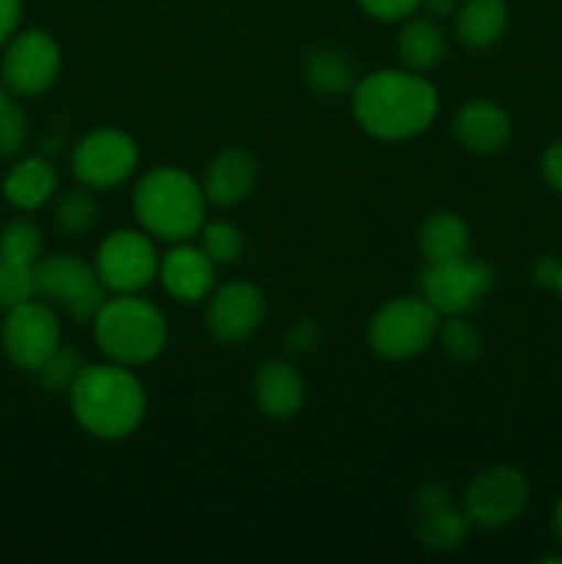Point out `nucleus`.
Instances as JSON below:
<instances>
[{
	"mask_svg": "<svg viewBox=\"0 0 562 564\" xmlns=\"http://www.w3.org/2000/svg\"><path fill=\"white\" fill-rule=\"evenodd\" d=\"M419 248H422V257L428 259V264L455 262V259L468 257L472 235L457 215L433 213L419 231Z\"/></svg>",
	"mask_w": 562,
	"mask_h": 564,
	"instance_id": "obj_22",
	"label": "nucleus"
},
{
	"mask_svg": "<svg viewBox=\"0 0 562 564\" xmlns=\"http://www.w3.org/2000/svg\"><path fill=\"white\" fill-rule=\"evenodd\" d=\"M36 297L64 306L77 323H91L108 301V286L99 281L94 264L83 262L75 253H53L33 264Z\"/></svg>",
	"mask_w": 562,
	"mask_h": 564,
	"instance_id": "obj_6",
	"label": "nucleus"
},
{
	"mask_svg": "<svg viewBox=\"0 0 562 564\" xmlns=\"http://www.w3.org/2000/svg\"><path fill=\"white\" fill-rule=\"evenodd\" d=\"M55 185H58L55 165L42 154H31V158L17 160L3 176V196L14 209L31 213L53 198Z\"/></svg>",
	"mask_w": 562,
	"mask_h": 564,
	"instance_id": "obj_19",
	"label": "nucleus"
},
{
	"mask_svg": "<svg viewBox=\"0 0 562 564\" xmlns=\"http://www.w3.org/2000/svg\"><path fill=\"white\" fill-rule=\"evenodd\" d=\"M496 273L490 264L477 259H455V262H435L422 270L419 290L439 317H463L474 312L494 290Z\"/></svg>",
	"mask_w": 562,
	"mask_h": 564,
	"instance_id": "obj_8",
	"label": "nucleus"
},
{
	"mask_svg": "<svg viewBox=\"0 0 562 564\" xmlns=\"http://www.w3.org/2000/svg\"><path fill=\"white\" fill-rule=\"evenodd\" d=\"M303 400H306V386L290 361L270 358L253 375V402L268 419L284 422V419L298 416Z\"/></svg>",
	"mask_w": 562,
	"mask_h": 564,
	"instance_id": "obj_17",
	"label": "nucleus"
},
{
	"mask_svg": "<svg viewBox=\"0 0 562 564\" xmlns=\"http://www.w3.org/2000/svg\"><path fill=\"white\" fill-rule=\"evenodd\" d=\"M457 143L472 154H494L510 141V116L490 99H468L452 121Z\"/></svg>",
	"mask_w": 562,
	"mask_h": 564,
	"instance_id": "obj_16",
	"label": "nucleus"
},
{
	"mask_svg": "<svg viewBox=\"0 0 562 564\" xmlns=\"http://www.w3.org/2000/svg\"><path fill=\"white\" fill-rule=\"evenodd\" d=\"M0 347L17 369L33 372L42 367L61 347V323L53 303L31 297L6 312L0 325Z\"/></svg>",
	"mask_w": 562,
	"mask_h": 564,
	"instance_id": "obj_9",
	"label": "nucleus"
},
{
	"mask_svg": "<svg viewBox=\"0 0 562 564\" xmlns=\"http://www.w3.org/2000/svg\"><path fill=\"white\" fill-rule=\"evenodd\" d=\"M204 187L187 171L158 165L138 180L132 191V213L149 237L163 242H187L207 224Z\"/></svg>",
	"mask_w": 562,
	"mask_h": 564,
	"instance_id": "obj_3",
	"label": "nucleus"
},
{
	"mask_svg": "<svg viewBox=\"0 0 562 564\" xmlns=\"http://www.w3.org/2000/svg\"><path fill=\"white\" fill-rule=\"evenodd\" d=\"M441 350L452 358L455 364H472L477 361L483 352V339H479L477 328L466 323L463 317H450L439 328Z\"/></svg>",
	"mask_w": 562,
	"mask_h": 564,
	"instance_id": "obj_28",
	"label": "nucleus"
},
{
	"mask_svg": "<svg viewBox=\"0 0 562 564\" xmlns=\"http://www.w3.org/2000/svg\"><path fill=\"white\" fill-rule=\"evenodd\" d=\"M417 538L430 551H455L466 543L472 521L455 510L446 485L428 482L417 494Z\"/></svg>",
	"mask_w": 562,
	"mask_h": 564,
	"instance_id": "obj_14",
	"label": "nucleus"
},
{
	"mask_svg": "<svg viewBox=\"0 0 562 564\" xmlns=\"http://www.w3.org/2000/svg\"><path fill=\"white\" fill-rule=\"evenodd\" d=\"M138 169V147L127 132L102 127L77 141L72 152V174L88 191L119 187Z\"/></svg>",
	"mask_w": 562,
	"mask_h": 564,
	"instance_id": "obj_11",
	"label": "nucleus"
},
{
	"mask_svg": "<svg viewBox=\"0 0 562 564\" xmlns=\"http://www.w3.org/2000/svg\"><path fill=\"white\" fill-rule=\"evenodd\" d=\"M320 341V328L314 319L301 317L287 328V350L303 356V352H312Z\"/></svg>",
	"mask_w": 562,
	"mask_h": 564,
	"instance_id": "obj_32",
	"label": "nucleus"
},
{
	"mask_svg": "<svg viewBox=\"0 0 562 564\" xmlns=\"http://www.w3.org/2000/svg\"><path fill=\"white\" fill-rule=\"evenodd\" d=\"M422 6L433 20H441V17H450L457 9V0H422Z\"/></svg>",
	"mask_w": 562,
	"mask_h": 564,
	"instance_id": "obj_36",
	"label": "nucleus"
},
{
	"mask_svg": "<svg viewBox=\"0 0 562 564\" xmlns=\"http://www.w3.org/2000/svg\"><path fill=\"white\" fill-rule=\"evenodd\" d=\"M42 231L33 220L28 218H14L0 229V257L9 259V262L20 264H36L42 259Z\"/></svg>",
	"mask_w": 562,
	"mask_h": 564,
	"instance_id": "obj_25",
	"label": "nucleus"
},
{
	"mask_svg": "<svg viewBox=\"0 0 562 564\" xmlns=\"http://www.w3.org/2000/svg\"><path fill=\"white\" fill-rule=\"evenodd\" d=\"M158 279L163 290L180 303H196L215 290V262L198 246L174 242L160 257Z\"/></svg>",
	"mask_w": 562,
	"mask_h": 564,
	"instance_id": "obj_15",
	"label": "nucleus"
},
{
	"mask_svg": "<svg viewBox=\"0 0 562 564\" xmlns=\"http://www.w3.org/2000/svg\"><path fill=\"white\" fill-rule=\"evenodd\" d=\"M439 91L419 72L378 69L353 86V116L378 141H408L433 124Z\"/></svg>",
	"mask_w": 562,
	"mask_h": 564,
	"instance_id": "obj_1",
	"label": "nucleus"
},
{
	"mask_svg": "<svg viewBox=\"0 0 562 564\" xmlns=\"http://www.w3.org/2000/svg\"><path fill=\"white\" fill-rule=\"evenodd\" d=\"M397 55L411 72H430L444 61L446 39L433 17H408L397 36Z\"/></svg>",
	"mask_w": 562,
	"mask_h": 564,
	"instance_id": "obj_20",
	"label": "nucleus"
},
{
	"mask_svg": "<svg viewBox=\"0 0 562 564\" xmlns=\"http://www.w3.org/2000/svg\"><path fill=\"white\" fill-rule=\"evenodd\" d=\"M439 312L424 297H395L372 314L367 328L369 347L386 361H408L433 345Z\"/></svg>",
	"mask_w": 562,
	"mask_h": 564,
	"instance_id": "obj_5",
	"label": "nucleus"
},
{
	"mask_svg": "<svg viewBox=\"0 0 562 564\" xmlns=\"http://www.w3.org/2000/svg\"><path fill=\"white\" fill-rule=\"evenodd\" d=\"M28 119L20 105L0 108V160H11L25 149Z\"/></svg>",
	"mask_w": 562,
	"mask_h": 564,
	"instance_id": "obj_30",
	"label": "nucleus"
},
{
	"mask_svg": "<svg viewBox=\"0 0 562 564\" xmlns=\"http://www.w3.org/2000/svg\"><path fill=\"white\" fill-rule=\"evenodd\" d=\"M11 97H14V94H11L9 88H6V83L0 80V108H6V105L14 102V99H11Z\"/></svg>",
	"mask_w": 562,
	"mask_h": 564,
	"instance_id": "obj_38",
	"label": "nucleus"
},
{
	"mask_svg": "<svg viewBox=\"0 0 562 564\" xmlns=\"http://www.w3.org/2000/svg\"><path fill=\"white\" fill-rule=\"evenodd\" d=\"M72 419L99 441H121L136 433L147 413V394L130 367L86 364L69 389Z\"/></svg>",
	"mask_w": 562,
	"mask_h": 564,
	"instance_id": "obj_2",
	"label": "nucleus"
},
{
	"mask_svg": "<svg viewBox=\"0 0 562 564\" xmlns=\"http://www.w3.org/2000/svg\"><path fill=\"white\" fill-rule=\"evenodd\" d=\"M259 165L246 149H224L213 163L207 165L204 174V196L215 207H235L246 202L251 191L257 187Z\"/></svg>",
	"mask_w": 562,
	"mask_h": 564,
	"instance_id": "obj_18",
	"label": "nucleus"
},
{
	"mask_svg": "<svg viewBox=\"0 0 562 564\" xmlns=\"http://www.w3.org/2000/svg\"><path fill=\"white\" fill-rule=\"evenodd\" d=\"M31 297H36L31 264L9 262V259L0 257V312H11Z\"/></svg>",
	"mask_w": 562,
	"mask_h": 564,
	"instance_id": "obj_29",
	"label": "nucleus"
},
{
	"mask_svg": "<svg viewBox=\"0 0 562 564\" xmlns=\"http://www.w3.org/2000/svg\"><path fill=\"white\" fill-rule=\"evenodd\" d=\"M554 292H560V297H562V262H560V270H556V281H554Z\"/></svg>",
	"mask_w": 562,
	"mask_h": 564,
	"instance_id": "obj_39",
	"label": "nucleus"
},
{
	"mask_svg": "<svg viewBox=\"0 0 562 564\" xmlns=\"http://www.w3.org/2000/svg\"><path fill=\"white\" fill-rule=\"evenodd\" d=\"M358 6H361L372 20L400 22L413 17V11L422 6V0H358Z\"/></svg>",
	"mask_w": 562,
	"mask_h": 564,
	"instance_id": "obj_31",
	"label": "nucleus"
},
{
	"mask_svg": "<svg viewBox=\"0 0 562 564\" xmlns=\"http://www.w3.org/2000/svg\"><path fill=\"white\" fill-rule=\"evenodd\" d=\"M91 325L99 352L121 367H141L154 361L169 339L163 312L138 295L108 297Z\"/></svg>",
	"mask_w": 562,
	"mask_h": 564,
	"instance_id": "obj_4",
	"label": "nucleus"
},
{
	"mask_svg": "<svg viewBox=\"0 0 562 564\" xmlns=\"http://www.w3.org/2000/svg\"><path fill=\"white\" fill-rule=\"evenodd\" d=\"M83 367H86V364L77 356V350H72V347H58L42 367L33 369V375H36L39 389H44L47 394H69L72 383H75Z\"/></svg>",
	"mask_w": 562,
	"mask_h": 564,
	"instance_id": "obj_26",
	"label": "nucleus"
},
{
	"mask_svg": "<svg viewBox=\"0 0 562 564\" xmlns=\"http://www.w3.org/2000/svg\"><path fill=\"white\" fill-rule=\"evenodd\" d=\"M22 0H0V47L20 31Z\"/></svg>",
	"mask_w": 562,
	"mask_h": 564,
	"instance_id": "obj_34",
	"label": "nucleus"
},
{
	"mask_svg": "<svg viewBox=\"0 0 562 564\" xmlns=\"http://www.w3.org/2000/svg\"><path fill=\"white\" fill-rule=\"evenodd\" d=\"M160 257L143 229H116L99 242L94 270L114 295H138L154 281Z\"/></svg>",
	"mask_w": 562,
	"mask_h": 564,
	"instance_id": "obj_7",
	"label": "nucleus"
},
{
	"mask_svg": "<svg viewBox=\"0 0 562 564\" xmlns=\"http://www.w3.org/2000/svg\"><path fill=\"white\" fill-rule=\"evenodd\" d=\"M303 80L312 91L325 94V97H336L356 86V72L353 64L339 53V50H314L303 64Z\"/></svg>",
	"mask_w": 562,
	"mask_h": 564,
	"instance_id": "obj_23",
	"label": "nucleus"
},
{
	"mask_svg": "<svg viewBox=\"0 0 562 564\" xmlns=\"http://www.w3.org/2000/svg\"><path fill=\"white\" fill-rule=\"evenodd\" d=\"M204 253L215 262V268H224V264H235L237 259L242 257V248H246V240H242L240 229L226 220H215V224H204L202 231H198Z\"/></svg>",
	"mask_w": 562,
	"mask_h": 564,
	"instance_id": "obj_27",
	"label": "nucleus"
},
{
	"mask_svg": "<svg viewBox=\"0 0 562 564\" xmlns=\"http://www.w3.org/2000/svg\"><path fill=\"white\" fill-rule=\"evenodd\" d=\"M264 312L268 303L259 286L248 281H229L209 292L207 330L220 345H242L262 328Z\"/></svg>",
	"mask_w": 562,
	"mask_h": 564,
	"instance_id": "obj_13",
	"label": "nucleus"
},
{
	"mask_svg": "<svg viewBox=\"0 0 562 564\" xmlns=\"http://www.w3.org/2000/svg\"><path fill=\"white\" fill-rule=\"evenodd\" d=\"M507 20L505 0H466L455 14V33L466 47L485 50L505 36Z\"/></svg>",
	"mask_w": 562,
	"mask_h": 564,
	"instance_id": "obj_21",
	"label": "nucleus"
},
{
	"mask_svg": "<svg viewBox=\"0 0 562 564\" xmlns=\"http://www.w3.org/2000/svg\"><path fill=\"white\" fill-rule=\"evenodd\" d=\"M53 224L64 237H80L94 229V224H97V202L88 193V187L80 185L75 191H66L58 198L53 209Z\"/></svg>",
	"mask_w": 562,
	"mask_h": 564,
	"instance_id": "obj_24",
	"label": "nucleus"
},
{
	"mask_svg": "<svg viewBox=\"0 0 562 564\" xmlns=\"http://www.w3.org/2000/svg\"><path fill=\"white\" fill-rule=\"evenodd\" d=\"M61 72V47L47 31L28 28L17 31L3 44V58H0V80L6 83L14 97H39L53 83Z\"/></svg>",
	"mask_w": 562,
	"mask_h": 564,
	"instance_id": "obj_10",
	"label": "nucleus"
},
{
	"mask_svg": "<svg viewBox=\"0 0 562 564\" xmlns=\"http://www.w3.org/2000/svg\"><path fill=\"white\" fill-rule=\"evenodd\" d=\"M556 270H560V262L554 257H540L538 264L532 268V279L538 286H545V290H554Z\"/></svg>",
	"mask_w": 562,
	"mask_h": 564,
	"instance_id": "obj_35",
	"label": "nucleus"
},
{
	"mask_svg": "<svg viewBox=\"0 0 562 564\" xmlns=\"http://www.w3.org/2000/svg\"><path fill=\"white\" fill-rule=\"evenodd\" d=\"M540 171H543L545 185L562 196V141L545 147L543 158H540Z\"/></svg>",
	"mask_w": 562,
	"mask_h": 564,
	"instance_id": "obj_33",
	"label": "nucleus"
},
{
	"mask_svg": "<svg viewBox=\"0 0 562 564\" xmlns=\"http://www.w3.org/2000/svg\"><path fill=\"white\" fill-rule=\"evenodd\" d=\"M551 527H554L556 540H560V543H562V496H560V499H556V505H554V516H551Z\"/></svg>",
	"mask_w": 562,
	"mask_h": 564,
	"instance_id": "obj_37",
	"label": "nucleus"
},
{
	"mask_svg": "<svg viewBox=\"0 0 562 564\" xmlns=\"http://www.w3.org/2000/svg\"><path fill=\"white\" fill-rule=\"evenodd\" d=\"M529 501V482L516 466H490L463 494V512L479 529H499L516 521Z\"/></svg>",
	"mask_w": 562,
	"mask_h": 564,
	"instance_id": "obj_12",
	"label": "nucleus"
}]
</instances>
